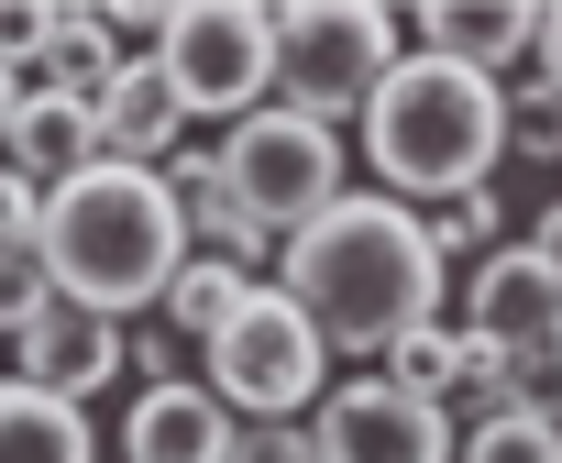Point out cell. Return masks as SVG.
I'll use <instances>...</instances> for the list:
<instances>
[{
  "label": "cell",
  "instance_id": "6da1fadb",
  "mask_svg": "<svg viewBox=\"0 0 562 463\" xmlns=\"http://www.w3.org/2000/svg\"><path fill=\"white\" fill-rule=\"evenodd\" d=\"M276 287L310 309V331H321L331 353H397L408 331H430V320H441L452 266L430 255V232H419V210H408V199L353 188L331 221H310L299 244L276 255Z\"/></svg>",
  "mask_w": 562,
  "mask_h": 463
},
{
  "label": "cell",
  "instance_id": "7a4b0ae2",
  "mask_svg": "<svg viewBox=\"0 0 562 463\" xmlns=\"http://www.w3.org/2000/svg\"><path fill=\"white\" fill-rule=\"evenodd\" d=\"M45 276H56V298H78V309H100V320H133V309H166V287L188 276V210H177V188H166V166H89V177H67L56 199H45Z\"/></svg>",
  "mask_w": 562,
  "mask_h": 463
},
{
  "label": "cell",
  "instance_id": "3957f363",
  "mask_svg": "<svg viewBox=\"0 0 562 463\" xmlns=\"http://www.w3.org/2000/svg\"><path fill=\"white\" fill-rule=\"evenodd\" d=\"M353 133H364V166L386 177V199L441 210V199H463V188L496 177V155H507V89L408 45V67L375 89V111Z\"/></svg>",
  "mask_w": 562,
  "mask_h": 463
},
{
  "label": "cell",
  "instance_id": "277c9868",
  "mask_svg": "<svg viewBox=\"0 0 562 463\" xmlns=\"http://www.w3.org/2000/svg\"><path fill=\"white\" fill-rule=\"evenodd\" d=\"M397 67H408V23L386 0H299V12H276V100L331 133L364 122Z\"/></svg>",
  "mask_w": 562,
  "mask_h": 463
},
{
  "label": "cell",
  "instance_id": "5b68a950",
  "mask_svg": "<svg viewBox=\"0 0 562 463\" xmlns=\"http://www.w3.org/2000/svg\"><path fill=\"white\" fill-rule=\"evenodd\" d=\"M199 364H210L199 386H210L243 430H265V419H310V408L331 397V342L310 331V309L276 287V276L243 298V320H232V331H210V342H199Z\"/></svg>",
  "mask_w": 562,
  "mask_h": 463
},
{
  "label": "cell",
  "instance_id": "8992f818",
  "mask_svg": "<svg viewBox=\"0 0 562 463\" xmlns=\"http://www.w3.org/2000/svg\"><path fill=\"white\" fill-rule=\"evenodd\" d=\"M221 177H232V199L276 232V244H299L310 221H331L342 199H353V144L331 133V122H310V111H254V122H232L221 144Z\"/></svg>",
  "mask_w": 562,
  "mask_h": 463
},
{
  "label": "cell",
  "instance_id": "52a82bcc",
  "mask_svg": "<svg viewBox=\"0 0 562 463\" xmlns=\"http://www.w3.org/2000/svg\"><path fill=\"white\" fill-rule=\"evenodd\" d=\"M155 67H166L188 122L232 133V122L276 111V12H254V0H188L155 34Z\"/></svg>",
  "mask_w": 562,
  "mask_h": 463
},
{
  "label": "cell",
  "instance_id": "ba28073f",
  "mask_svg": "<svg viewBox=\"0 0 562 463\" xmlns=\"http://www.w3.org/2000/svg\"><path fill=\"white\" fill-rule=\"evenodd\" d=\"M310 441H321V463H463L452 408H430V397H408L386 375H342L310 408Z\"/></svg>",
  "mask_w": 562,
  "mask_h": 463
},
{
  "label": "cell",
  "instance_id": "9c48e42d",
  "mask_svg": "<svg viewBox=\"0 0 562 463\" xmlns=\"http://www.w3.org/2000/svg\"><path fill=\"white\" fill-rule=\"evenodd\" d=\"M463 331H485V342L551 364V353H562V255L496 244L485 266H463Z\"/></svg>",
  "mask_w": 562,
  "mask_h": 463
},
{
  "label": "cell",
  "instance_id": "30bf717a",
  "mask_svg": "<svg viewBox=\"0 0 562 463\" xmlns=\"http://www.w3.org/2000/svg\"><path fill=\"white\" fill-rule=\"evenodd\" d=\"M408 45L419 56H452L474 78H529L540 67V0H419L408 12Z\"/></svg>",
  "mask_w": 562,
  "mask_h": 463
},
{
  "label": "cell",
  "instance_id": "8fae6325",
  "mask_svg": "<svg viewBox=\"0 0 562 463\" xmlns=\"http://www.w3.org/2000/svg\"><path fill=\"white\" fill-rule=\"evenodd\" d=\"M232 441H243V419L199 375H155L122 419V463H232Z\"/></svg>",
  "mask_w": 562,
  "mask_h": 463
},
{
  "label": "cell",
  "instance_id": "7c38bea8",
  "mask_svg": "<svg viewBox=\"0 0 562 463\" xmlns=\"http://www.w3.org/2000/svg\"><path fill=\"white\" fill-rule=\"evenodd\" d=\"M111 375H122V320H100V309H78V298H45V309L23 320V386L89 408Z\"/></svg>",
  "mask_w": 562,
  "mask_h": 463
},
{
  "label": "cell",
  "instance_id": "4fadbf2b",
  "mask_svg": "<svg viewBox=\"0 0 562 463\" xmlns=\"http://www.w3.org/2000/svg\"><path fill=\"white\" fill-rule=\"evenodd\" d=\"M89 122H100V155H111V166H177V155H188V144H177V133H188V111H177V89H166L155 45H144V56L89 100Z\"/></svg>",
  "mask_w": 562,
  "mask_h": 463
},
{
  "label": "cell",
  "instance_id": "5bb4252c",
  "mask_svg": "<svg viewBox=\"0 0 562 463\" xmlns=\"http://www.w3.org/2000/svg\"><path fill=\"white\" fill-rule=\"evenodd\" d=\"M166 188H177V210H188V244H199V255H221V266H265V255H288V244H276V232L232 199L221 155H199V144H188V155L166 166Z\"/></svg>",
  "mask_w": 562,
  "mask_h": 463
},
{
  "label": "cell",
  "instance_id": "9a60e30c",
  "mask_svg": "<svg viewBox=\"0 0 562 463\" xmlns=\"http://www.w3.org/2000/svg\"><path fill=\"white\" fill-rule=\"evenodd\" d=\"M0 155H12V166H23V177L56 199L67 177H89V166H100V122H89V100H67V89H34Z\"/></svg>",
  "mask_w": 562,
  "mask_h": 463
},
{
  "label": "cell",
  "instance_id": "2e32d148",
  "mask_svg": "<svg viewBox=\"0 0 562 463\" xmlns=\"http://www.w3.org/2000/svg\"><path fill=\"white\" fill-rule=\"evenodd\" d=\"M0 463H100V430H89L78 397L0 386Z\"/></svg>",
  "mask_w": 562,
  "mask_h": 463
},
{
  "label": "cell",
  "instance_id": "e0dca14e",
  "mask_svg": "<svg viewBox=\"0 0 562 463\" xmlns=\"http://www.w3.org/2000/svg\"><path fill=\"white\" fill-rule=\"evenodd\" d=\"M122 67H133V45H122V23H111V12H56V45H45V89H67V100H100Z\"/></svg>",
  "mask_w": 562,
  "mask_h": 463
},
{
  "label": "cell",
  "instance_id": "ac0fdd59",
  "mask_svg": "<svg viewBox=\"0 0 562 463\" xmlns=\"http://www.w3.org/2000/svg\"><path fill=\"white\" fill-rule=\"evenodd\" d=\"M254 287H265L254 266H221V255H188V276L166 287V309H155V320H166L177 342H210V331H232V320H243V298H254Z\"/></svg>",
  "mask_w": 562,
  "mask_h": 463
},
{
  "label": "cell",
  "instance_id": "d6986e66",
  "mask_svg": "<svg viewBox=\"0 0 562 463\" xmlns=\"http://www.w3.org/2000/svg\"><path fill=\"white\" fill-rule=\"evenodd\" d=\"M419 232H430V255H441V266H485V255L507 244V199H496V188H463V199L419 210Z\"/></svg>",
  "mask_w": 562,
  "mask_h": 463
},
{
  "label": "cell",
  "instance_id": "ffe728a7",
  "mask_svg": "<svg viewBox=\"0 0 562 463\" xmlns=\"http://www.w3.org/2000/svg\"><path fill=\"white\" fill-rule=\"evenodd\" d=\"M386 386H408V397H430V408H452V397H463V331H452V320H430V331H408V342L386 353Z\"/></svg>",
  "mask_w": 562,
  "mask_h": 463
},
{
  "label": "cell",
  "instance_id": "44dd1931",
  "mask_svg": "<svg viewBox=\"0 0 562 463\" xmlns=\"http://www.w3.org/2000/svg\"><path fill=\"white\" fill-rule=\"evenodd\" d=\"M463 463H562V408H518V419L463 430Z\"/></svg>",
  "mask_w": 562,
  "mask_h": 463
},
{
  "label": "cell",
  "instance_id": "7402d4cb",
  "mask_svg": "<svg viewBox=\"0 0 562 463\" xmlns=\"http://www.w3.org/2000/svg\"><path fill=\"white\" fill-rule=\"evenodd\" d=\"M507 155L562 166V89H551V78H518V89H507Z\"/></svg>",
  "mask_w": 562,
  "mask_h": 463
},
{
  "label": "cell",
  "instance_id": "603a6c76",
  "mask_svg": "<svg viewBox=\"0 0 562 463\" xmlns=\"http://www.w3.org/2000/svg\"><path fill=\"white\" fill-rule=\"evenodd\" d=\"M34 244H45V188L0 155V255H34Z\"/></svg>",
  "mask_w": 562,
  "mask_h": 463
},
{
  "label": "cell",
  "instance_id": "cb8c5ba5",
  "mask_svg": "<svg viewBox=\"0 0 562 463\" xmlns=\"http://www.w3.org/2000/svg\"><path fill=\"white\" fill-rule=\"evenodd\" d=\"M56 298V276H45V255H0V331H23L34 309Z\"/></svg>",
  "mask_w": 562,
  "mask_h": 463
},
{
  "label": "cell",
  "instance_id": "d4e9b609",
  "mask_svg": "<svg viewBox=\"0 0 562 463\" xmlns=\"http://www.w3.org/2000/svg\"><path fill=\"white\" fill-rule=\"evenodd\" d=\"M232 463H321V441H310V419H265L232 441Z\"/></svg>",
  "mask_w": 562,
  "mask_h": 463
},
{
  "label": "cell",
  "instance_id": "484cf974",
  "mask_svg": "<svg viewBox=\"0 0 562 463\" xmlns=\"http://www.w3.org/2000/svg\"><path fill=\"white\" fill-rule=\"evenodd\" d=\"M529 78H551V89H562V0L540 12V67H529Z\"/></svg>",
  "mask_w": 562,
  "mask_h": 463
},
{
  "label": "cell",
  "instance_id": "4316f807",
  "mask_svg": "<svg viewBox=\"0 0 562 463\" xmlns=\"http://www.w3.org/2000/svg\"><path fill=\"white\" fill-rule=\"evenodd\" d=\"M551 386H562V353H551Z\"/></svg>",
  "mask_w": 562,
  "mask_h": 463
}]
</instances>
